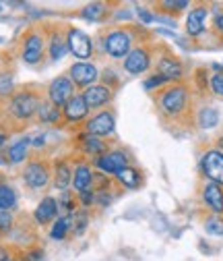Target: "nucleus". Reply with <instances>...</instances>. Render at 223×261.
<instances>
[{"mask_svg": "<svg viewBox=\"0 0 223 261\" xmlns=\"http://www.w3.org/2000/svg\"><path fill=\"white\" fill-rule=\"evenodd\" d=\"M157 104L168 118H180L188 108V89L184 85H172L162 91Z\"/></svg>", "mask_w": 223, "mask_h": 261, "instance_id": "nucleus-1", "label": "nucleus"}, {"mask_svg": "<svg viewBox=\"0 0 223 261\" xmlns=\"http://www.w3.org/2000/svg\"><path fill=\"white\" fill-rule=\"evenodd\" d=\"M40 97L34 91H19L11 97V104H9V112L17 118V120H29L34 118L40 110Z\"/></svg>", "mask_w": 223, "mask_h": 261, "instance_id": "nucleus-2", "label": "nucleus"}, {"mask_svg": "<svg viewBox=\"0 0 223 261\" xmlns=\"http://www.w3.org/2000/svg\"><path fill=\"white\" fill-rule=\"evenodd\" d=\"M104 50L112 58H126L133 50V36L124 29H110L104 36Z\"/></svg>", "mask_w": 223, "mask_h": 261, "instance_id": "nucleus-3", "label": "nucleus"}, {"mask_svg": "<svg viewBox=\"0 0 223 261\" xmlns=\"http://www.w3.org/2000/svg\"><path fill=\"white\" fill-rule=\"evenodd\" d=\"M75 95V83L71 81L69 75H60L56 77L50 87H48V102L52 106H56L58 110H62L67 106V102Z\"/></svg>", "mask_w": 223, "mask_h": 261, "instance_id": "nucleus-4", "label": "nucleus"}, {"mask_svg": "<svg viewBox=\"0 0 223 261\" xmlns=\"http://www.w3.org/2000/svg\"><path fill=\"white\" fill-rule=\"evenodd\" d=\"M67 46H69V52L79 58L81 62L89 60L93 56V42L91 38L85 34V31L77 29V27H71L67 31Z\"/></svg>", "mask_w": 223, "mask_h": 261, "instance_id": "nucleus-5", "label": "nucleus"}, {"mask_svg": "<svg viewBox=\"0 0 223 261\" xmlns=\"http://www.w3.org/2000/svg\"><path fill=\"white\" fill-rule=\"evenodd\" d=\"M201 170L209 178V182H215L223 187V151L209 149L201 158Z\"/></svg>", "mask_w": 223, "mask_h": 261, "instance_id": "nucleus-6", "label": "nucleus"}, {"mask_svg": "<svg viewBox=\"0 0 223 261\" xmlns=\"http://www.w3.org/2000/svg\"><path fill=\"white\" fill-rule=\"evenodd\" d=\"M69 77H71V81L77 85V87H91V85H95L98 83V79L102 77V73H100V69L95 67V64H91V62H75L73 67L69 69Z\"/></svg>", "mask_w": 223, "mask_h": 261, "instance_id": "nucleus-7", "label": "nucleus"}, {"mask_svg": "<svg viewBox=\"0 0 223 261\" xmlns=\"http://www.w3.org/2000/svg\"><path fill=\"white\" fill-rule=\"evenodd\" d=\"M50 176H52L50 166L46 164V162H42V160L29 162V164L25 166V170H23V178H25V182L31 189H44V187H48Z\"/></svg>", "mask_w": 223, "mask_h": 261, "instance_id": "nucleus-8", "label": "nucleus"}, {"mask_svg": "<svg viewBox=\"0 0 223 261\" xmlns=\"http://www.w3.org/2000/svg\"><path fill=\"white\" fill-rule=\"evenodd\" d=\"M85 128H87V133L89 135H95V137H108L114 133V128H116V118L110 110H102L98 112L95 116L87 118L85 122Z\"/></svg>", "mask_w": 223, "mask_h": 261, "instance_id": "nucleus-9", "label": "nucleus"}, {"mask_svg": "<svg viewBox=\"0 0 223 261\" xmlns=\"http://www.w3.org/2000/svg\"><path fill=\"white\" fill-rule=\"evenodd\" d=\"M89 106L85 104V97L83 93H75L71 100L67 102V106L62 108V118L71 124H79V122H87L89 116Z\"/></svg>", "mask_w": 223, "mask_h": 261, "instance_id": "nucleus-10", "label": "nucleus"}, {"mask_svg": "<svg viewBox=\"0 0 223 261\" xmlns=\"http://www.w3.org/2000/svg\"><path fill=\"white\" fill-rule=\"evenodd\" d=\"M95 164H98V168L104 172V174H118L120 170H124L126 166H129V155H126L124 151H106L104 155H100L98 160H95Z\"/></svg>", "mask_w": 223, "mask_h": 261, "instance_id": "nucleus-11", "label": "nucleus"}, {"mask_svg": "<svg viewBox=\"0 0 223 261\" xmlns=\"http://www.w3.org/2000/svg\"><path fill=\"white\" fill-rule=\"evenodd\" d=\"M124 71L131 75H143L151 67V52L147 48H135L124 58Z\"/></svg>", "mask_w": 223, "mask_h": 261, "instance_id": "nucleus-12", "label": "nucleus"}, {"mask_svg": "<svg viewBox=\"0 0 223 261\" xmlns=\"http://www.w3.org/2000/svg\"><path fill=\"white\" fill-rule=\"evenodd\" d=\"M44 36L38 31H31L23 40V60L27 64H38L44 58Z\"/></svg>", "mask_w": 223, "mask_h": 261, "instance_id": "nucleus-13", "label": "nucleus"}, {"mask_svg": "<svg viewBox=\"0 0 223 261\" xmlns=\"http://www.w3.org/2000/svg\"><path fill=\"white\" fill-rule=\"evenodd\" d=\"M112 89L106 87L104 83H95L91 87H87L83 91V97H85V104L89 106V110H100L104 106H108L112 102Z\"/></svg>", "mask_w": 223, "mask_h": 261, "instance_id": "nucleus-14", "label": "nucleus"}, {"mask_svg": "<svg viewBox=\"0 0 223 261\" xmlns=\"http://www.w3.org/2000/svg\"><path fill=\"white\" fill-rule=\"evenodd\" d=\"M207 15H209V11L205 7H197V9H193L188 13V17H186V34L190 38H201L205 34Z\"/></svg>", "mask_w": 223, "mask_h": 261, "instance_id": "nucleus-15", "label": "nucleus"}, {"mask_svg": "<svg viewBox=\"0 0 223 261\" xmlns=\"http://www.w3.org/2000/svg\"><path fill=\"white\" fill-rule=\"evenodd\" d=\"M58 214H60V205H58V201L54 197H44L40 201V205L36 207V212H34L36 222L42 224V226H46L50 222H56L58 220Z\"/></svg>", "mask_w": 223, "mask_h": 261, "instance_id": "nucleus-16", "label": "nucleus"}, {"mask_svg": "<svg viewBox=\"0 0 223 261\" xmlns=\"http://www.w3.org/2000/svg\"><path fill=\"white\" fill-rule=\"evenodd\" d=\"M203 199L215 216L223 214V187H219L215 182H207L203 189Z\"/></svg>", "mask_w": 223, "mask_h": 261, "instance_id": "nucleus-17", "label": "nucleus"}, {"mask_svg": "<svg viewBox=\"0 0 223 261\" xmlns=\"http://www.w3.org/2000/svg\"><path fill=\"white\" fill-rule=\"evenodd\" d=\"M93 176H95V172L91 170V166L85 164V162H79V164L75 166V170H73V189L77 191V195L91 189Z\"/></svg>", "mask_w": 223, "mask_h": 261, "instance_id": "nucleus-18", "label": "nucleus"}, {"mask_svg": "<svg viewBox=\"0 0 223 261\" xmlns=\"http://www.w3.org/2000/svg\"><path fill=\"white\" fill-rule=\"evenodd\" d=\"M157 71L168 81H180L182 79V64L174 56H162L157 60Z\"/></svg>", "mask_w": 223, "mask_h": 261, "instance_id": "nucleus-19", "label": "nucleus"}, {"mask_svg": "<svg viewBox=\"0 0 223 261\" xmlns=\"http://www.w3.org/2000/svg\"><path fill=\"white\" fill-rule=\"evenodd\" d=\"M77 145L81 151L93 155V158H100L106 153V143L100 139V137H95V135H89V133H83L77 137Z\"/></svg>", "mask_w": 223, "mask_h": 261, "instance_id": "nucleus-20", "label": "nucleus"}, {"mask_svg": "<svg viewBox=\"0 0 223 261\" xmlns=\"http://www.w3.org/2000/svg\"><path fill=\"white\" fill-rule=\"evenodd\" d=\"M69 52L67 46V36H62V31H52L50 42H48V56L52 60H62Z\"/></svg>", "mask_w": 223, "mask_h": 261, "instance_id": "nucleus-21", "label": "nucleus"}, {"mask_svg": "<svg viewBox=\"0 0 223 261\" xmlns=\"http://www.w3.org/2000/svg\"><path fill=\"white\" fill-rule=\"evenodd\" d=\"M54 182L58 189L65 191L69 185H73V170L69 166V162L67 160H56L54 162Z\"/></svg>", "mask_w": 223, "mask_h": 261, "instance_id": "nucleus-22", "label": "nucleus"}, {"mask_svg": "<svg viewBox=\"0 0 223 261\" xmlns=\"http://www.w3.org/2000/svg\"><path fill=\"white\" fill-rule=\"evenodd\" d=\"M114 178H116V182L122 185L124 189H137V187H141V182H143L141 172H139L137 168H133V166H126V168L120 170Z\"/></svg>", "mask_w": 223, "mask_h": 261, "instance_id": "nucleus-23", "label": "nucleus"}, {"mask_svg": "<svg viewBox=\"0 0 223 261\" xmlns=\"http://www.w3.org/2000/svg\"><path fill=\"white\" fill-rule=\"evenodd\" d=\"M29 147H31V137H23V139H19L17 143L11 145V149H9V160L13 162V164H21V162L27 160Z\"/></svg>", "mask_w": 223, "mask_h": 261, "instance_id": "nucleus-24", "label": "nucleus"}, {"mask_svg": "<svg viewBox=\"0 0 223 261\" xmlns=\"http://www.w3.org/2000/svg\"><path fill=\"white\" fill-rule=\"evenodd\" d=\"M71 230H73V220H71V216H60V218L54 222V226L50 228V237H52L54 241H65Z\"/></svg>", "mask_w": 223, "mask_h": 261, "instance_id": "nucleus-25", "label": "nucleus"}, {"mask_svg": "<svg viewBox=\"0 0 223 261\" xmlns=\"http://www.w3.org/2000/svg\"><path fill=\"white\" fill-rule=\"evenodd\" d=\"M38 118L40 122H46V124H58L62 120V110H58L50 102H42L38 110Z\"/></svg>", "mask_w": 223, "mask_h": 261, "instance_id": "nucleus-26", "label": "nucleus"}, {"mask_svg": "<svg viewBox=\"0 0 223 261\" xmlns=\"http://www.w3.org/2000/svg\"><path fill=\"white\" fill-rule=\"evenodd\" d=\"M199 126L201 128H215L217 124H219V110H215V108H211V106H205V108H201L199 110Z\"/></svg>", "mask_w": 223, "mask_h": 261, "instance_id": "nucleus-27", "label": "nucleus"}, {"mask_svg": "<svg viewBox=\"0 0 223 261\" xmlns=\"http://www.w3.org/2000/svg\"><path fill=\"white\" fill-rule=\"evenodd\" d=\"M15 203H17V191L7 182H0V210L9 212L11 207H15Z\"/></svg>", "mask_w": 223, "mask_h": 261, "instance_id": "nucleus-28", "label": "nucleus"}, {"mask_svg": "<svg viewBox=\"0 0 223 261\" xmlns=\"http://www.w3.org/2000/svg\"><path fill=\"white\" fill-rule=\"evenodd\" d=\"M205 230H207V234H211V237H223V220L219 218V216H209L207 220H205Z\"/></svg>", "mask_w": 223, "mask_h": 261, "instance_id": "nucleus-29", "label": "nucleus"}, {"mask_svg": "<svg viewBox=\"0 0 223 261\" xmlns=\"http://www.w3.org/2000/svg\"><path fill=\"white\" fill-rule=\"evenodd\" d=\"M85 19H89V21H95V19H102L104 15H106V7L102 5V3H93V5H87L85 9H83V13H81Z\"/></svg>", "mask_w": 223, "mask_h": 261, "instance_id": "nucleus-30", "label": "nucleus"}, {"mask_svg": "<svg viewBox=\"0 0 223 261\" xmlns=\"http://www.w3.org/2000/svg\"><path fill=\"white\" fill-rule=\"evenodd\" d=\"M209 87H211V91H213L215 95L223 97V73L211 75V77H209Z\"/></svg>", "mask_w": 223, "mask_h": 261, "instance_id": "nucleus-31", "label": "nucleus"}, {"mask_svg": "<svg viewBox=\"0 0 223 261\" xmlns=\"http://www.w3.org/2000/svg\"><path fill=\"white\" fill-rule=\"evenodd\" d=\"M13 77L11 75H7V73H3L0 75V95H9V93H13Z\"/></svg>", "mask_w": 223, "mask_h": 261, "instance_id": "nucleus-32", "label": "nucleus"}, {"mask_svg": "<svg viewBox=\"0 0 223 261\" xmlns=\"http://www.w3.org/2000/svg\"><path fill=\"white\" fill-rule=\"evenodd\" d=\"M162 9H166L170 13H180V11L188 9V3H186V0H178V3H174V0H168V3H162Z\"/></svg>", "mask_w": 223, "mask_h": 261, "instance_id": "nucleus-33", "label": "nucleus"}, {"mask_svg": "<svg viewBox=\"0 0 223 261\" xmlns=\"http://www.w3.org/2000/svg\"><path fill=\"white\" fill-rule=\"evenodd\" d=\"M166 83H168V79H164L162 75L157 73V75H151V77L145 81V89H147V91H151V89H155V87H162V85H166Z\"/></svg>", "mask_w": 223, "mask_h": 261, "instance_id": "nucleus-34", "label": "nucleus"}, {"mask_svg": "<svg viewBox=\"0 0 223 261\" xmlns=\"http://www.w3.org/2000/svg\"><path fill=\"white\" fill-rule=\"evenodd\" d=\"M85 228H87V214L81 212V214H77V220L73 222V230H75L77 234H83Z\"/></svg>", "mask_w": 223, "mask_h": 261, "instance_id": "nucleus-35", "label": "nucleus"}, {"mask_svg": "<svg viewBox=\"0 0 223 261\" xmlns=\"http://www.w3.org/2000/svg\"><path fill=\"white\" fill-rule=\"evenodd\" d=\"M11 226H13V216H11V212L0 210V232H7Z\"/></svg>", "mask_w": 223, "mask_h": 261, "instance_id": "nucleus-36", "label": "nucleus"}, {"mask_svg": "<svg viewBox=\"0 0 223 261\" xmlns=\"http://www.w3.org/2000/svg\"><path fill=\"white\" fill-rule=\"evenodd\" d=\"M23 261H46V253L42 249H29Z\"/></svg>", "mask_w": 223, "mask_h": 261, "instance_id": "nucleus-37", "label": "nucleus"}, {"mask_svg": "<svg viewBox=\"0 0 223 261\" xmlns=\"http://www.w3.org/2000/svg\"><path fill=\"white\" fill-rule=\"evenodd\" d=\"M79 201L85 205V207H89V205H93L95 203V191H83V193H79Z\"/></svg>", "mask_w": 223, "mask_h": 261, "instance_id": "nucleus-38", "label": "nucleus"}, {"mask_svg": "<svg viewBox=\"0 0 223 261\" xmlns=\"http://www.w3.org/2000/svg\"><path fill=\"white\" fill-rule=\"evenodd\" d=\"M46 141H48V139H46V135H38V137L31 139V145L40 149V147H46Z\"/></svg>", "mask_w": 223, "mask_h": 261, "instance_id": "nucleus-39", "label": "nucleus"}, {"mask_svg": "<svg viewBox=\"0 0 223 261\" xmlns=\"http://www.w3.org/2000/svg\"><path fill=\"white\" fill-rule=\"evenodd\" d=\"M215 29L219 31V34H221V38H223V13H221V15L215 19Z\"/></svg>", "mask_w": 223, "mask_h": 261, "instance_id": "nucleus-40", "label": "nucleus"}, {"mask_svg": "<svg viewBox=\"0 0 223 261\" xmlns=\"http://www.w3.org/2000/svg\"><path fill=\"white\" fill-rule=\"evenodd\" d=\"M139 17H141L145 23H151V21H153V17H151L147 11H143V9H139Z\"/></svg>", "mask_w": 223, "mask_h": 261, "instance_id": "nucleus-41", "label": "nucleus"}, {"mask_svg": "<svg viewBox=\"0 0 223 261\" xmlns=\"http://www.w3.org/2000/svg\"><path fill=\"white\" fill-rule=\"evenodd\" d=\"M9 259H11L9 251H7V249H0V261H9Z\"/></svg>", "mask_w": 223, "mask_h": 261, "instance_id": "nucleus-42", "label": "nucleus"}, {"mask_svg": "<svg viewBox=\"0 0 223 261\" xmlns=\"http://www.w3.org/2000/svg\"><path fill=\"white\" fill-rule=\"evenodd\" d=\"M217 149H219V151H223V135L217 139Z\"/></svg>", "mask_w": 223, "mask_h": 261, "instance_id": "nucleus-43", "label": "nucleus"}, {"mask_svg": "<svg viewBox=\"0 0 223 261\" xmlns=\"http://www.w3.org/2000/svg\"><path fill=\"white\" fill-rule=\"evenodd\" d=\"M7 141V135H3V133H0V145H3Z\"/></svg>", "mask_w": 223, "mask_h": 261, "instance_id": "nucleus-44", "label": "nucleus"}, {"mask_svg": "<svg viewBox=\"0 0 223 261\" xmlns=\"http://www.w3.org/2000/svg\"><path fill=\"white\" fill-rule=\"evenodd\" d=\"M9 261H15V259H13V257H11V259H9Z\"/></svg>", "mask_w": 223, "mask_h": 261, "instance_id": "nucleus-45", "label": "nucleus"}, {"mask_svg": "<svg viewBox=\"0 0 223 261\" xmlns=\"http://www.w3.org/2000/svg\"><path fill=\"white\" fill-rule=\"evenodd\" d=\"M0 11H3V7H0Z\"/></svg>", "mask_w": 223, "mask_h": 261, "instance_id": "nucleus-46", "label": "nucleus"}]
</instances>
